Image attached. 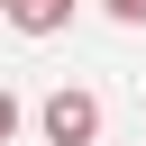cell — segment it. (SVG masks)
<instances>
[{
    "mask_svg": "<svg viewBox=\"0 0 146 146\" xmlns=\"http://www.w3.org/2000/svg\"><path fill=\"white\" fill-rule=\"evenodd\" d=\"M0 18H9V0H0Z\"/></svg>",
    "mask_w": 146,
    "mask_h": 146,
    "instance_id": "5",
    "label": "cell"
},
{
    "mask_svg": "<svg viewBox=\"0 0 146 146\" xmlns=\"http://www.w3.org/2000/svg\"><path fill=\"white\" fill-rule=\"evenodd\" d=\"M36 128H46V146H91V137H100V91H82V82L46 91Z\"/></svg>",
    "mask_w": 146,
    "mask_h": 146,
    "instance_id": "1",
    "label": "cell"
},
{
    "mask_svg": "<svg viewBox=\"0 0 146 146\" xmlns=\"http://www.w3.org/2000/svg\"><path fill=\"white\" fill-rule=\"evenodd\" d=\"M100 9H110L119 27H146V0H100Z\"/></svg>",
    "mask_w": 146,
    "mask_h": 146,
    "instance_id": "4",
    "label": "cell"
},
{
    "mask_svg": "<svg viewBox=\"0 0 146 146\" xmlns=\"http://www.w3.org/2000/svg\"><path fill=\"white\" fill-rule=\"evenodd\" d=\"M9 137H18V91L0 82V146H9Z\"/></svg>",
    "mask_w": 146,
    "mask_h": 146,
    "instance_id": "3",
    "label": "cell"
},
{
    "mask_svg": "<svg viewBox=\"0 0 146 146\" xmlns=\"http://www.w3.org/2000/svg\"><path fill=\"white\" fill-rule=\"evenodd\" d=\"M64 18H73V0H9V27L18 36H55Z\"/></svg>",
    "mask_w": 146,
    "mask_h": 146,
    "instance_id": "2",
    "label": "cell"
}]
</instances>
